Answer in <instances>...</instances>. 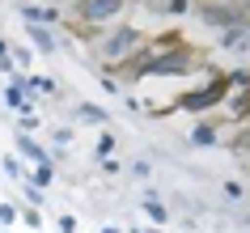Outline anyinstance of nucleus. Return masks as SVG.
<instances>
[{
  "instance_id": "f257e3e1",
  "label": "nucleus",
  "mask_w": 250,
  "mask_h": 233,
  "mask_svg": "<svg viewBox=\"0 0 250 233\" xmlns=\"http://www.w3.org/2000/svg\"><path fill=\"white\" fill-rule=\"evenodd\" d=\"M119 72H127L132 81H145V77H191V72H208V60L183 42V34H161V39L145 42L140 55L132 64H123Z\"/></svg>"
},
{
  "instance_id": "f03ea898",
  "label": "nucleus",
  "mask_w": 250,
  "mask_h": 233,
  "mask_svg": "<svg viewBox=\"0 0 250 233\" xmlns=\"http://www.w3.org/2000/svg\"><path fill=\"white\" fill-rule=\"evenodd\" d=\"M145 42H148V39H145L136 26H110V30H106V39L98 42L102 72H110V77H115L123 64H132L136 55H140V47H145Z\"/></svg>"
},
{
  "instance_id": "7ed1b4c3",
  "label": "nucleus",
  "mask_w": 250,
  "mask_h": 233,
  "mask_svg": "<svg viewBox=\"0 0 250 233\" xmlns=\"http://www.w3.org/2000/svg\"><path fill=\"white\" fill-rule=\"evenodd\" d=\"M229 93H233V85H229V72H212L204 85H195V89L178 93V110H191V115H204V110H216V106L229 102Z\"/></svg>"
},
{
  "instance_id": "20e7f679",
  "label": "nucleus",
  "mask_w": 250,
  "mask_h": 233,
  "mask_svg": "<svg viewBox=\"0 0 250 233\" xmlns=\"http://www.w3.org/2000/svg\"><path fill=\"white\" fill-rule=\"evenodd\" d=\"M199 17H204V26H212L216 34L229 30V26H237V21H246V13L237 9L233 0H204V4H199Z\"/></svg>"
},
{
  "instance_id": "39448f33",
  "label": "nucleus",
  "mask_w": 250,
  "mask_h": 233,
  "mask_svg": "<svg viewBox=\"0 0 250 233\" xmlns=\"http://www.w3.org/2000/svg\"><path fill=\"white\" fill-rule=\"evenodd\" d=\"M123 4L127 0H77V21H85V26H106V21H115L119 13H123Z\"/></svg>"
},
{
  "instance_id": "423d86ee",
  "label": "nucleus",
  "mask_w": 250,
  "mask_h": 233,
  "mask_svg": "<svg viewBox=\"0 0 250 233\" xmlns=\"http://www.w3.org/2000/svg\"><path fill=\"white\" fill-rule=\"evenodd\" d=\"M30 98H34V89H30V72H21L17 68L13 77H9V85H4V106H13V110H21V115H34L30 110Z\"/></svg>"
},
{
  "instance_id": "0eeeda50",
  "label": "nucleus",
  "mask_w": 250,
  "mask_h": 233,
  "mask_svg": "<svg viewBox=\"0 0 250 233\" xmlns=\"http://www.w3.org/2000/svg\"><path fill=\"white\" fill-rule=\"evenodd\" d=\"M216 42H221V51H250V17L237 21V26H229V30H221Z\"/></svg>"
},
{
  "instance_id": "6e6552de",
  "label": "nucleus",
  "mask_w": 250,
  "mask_h": 233,
  "mask_svg": "<svg viewBox=\"0 0 250 233\" xmlns=\"http://www.w3.org/2000/svg\"><path fill=\"white\" fill-rule=\"evenodd\" d=\"M17 153H21V161H34V166L55 161V153H47V148L34 140V131H21V127H17Z\"/></svg>"
},
{
  "instance_id": "1a4fd4ad",
  "label": "nucleus",
  "mask_w": 250,
  "mask_h": 233,
  "mask_svg": "<svg viewBox=\"0 0 250 233\" xmlns=\"http://www.w3.org/2000/svg\"><path fill=\"white\" fill-rule=\"evenodd\" d=\"M26 34H30V42H34L42 55H55V34H51V26H42V21H26Z\"/></svg>"
},
{
  "instance_id": "9d476101",
  "label": "nucleus",
  "mask_w": 250,
  "mask_h": 233,
  "mask_svg": "<svg viewBox=\"0 0 250 233\" xmlns=\"http://www.w3.org/2000/svg\"><path fill=\"white\" fill-rule=\"evenodd\" d=\"M229 119L233 123H250V85L229 93Z\"/></svg>"
},
{
  "instance_id": "9b49d317",
  "label": "nucleus",
  "mask_w": 250,
  "mask_h": 233,
  "mask_svg": "<svg viewBox=\"0 0 250 233\" xmlns=\"http://www.w3.org/2000/svg\"><path fill=\"white\" fill-rule=\"evenodd\" d=\"M21 21H42V26H55L60 13L55 9H39V4H21Z\"/></svg>"
},
{
  "instance_id": "f8f14e48",
  "label": "nucleus",
  "mask_w": 250,
  "mask_h": 233,
  "mask_svg": "<svg viewBox=\"0 0 250 233\" xmlns=\"http://www.w3.org/2000/svg\"><path fill=\"white\" fill-rule=\"evenodd\" d=\"M221 140V131L212 127V123H195L191 127V144H199V148H208V144H216Z\"/></svg>"
},
{
  "instance_id": "ddd939ff",
  "label": "nucleus",
  "mask_w": 250,
  "mask_h": 233,
  "mask_svg": "<svg viewBox=\"0 0 250 233\" xmlns=\"http://www.w3.org/2000/svg\"><path fill=\"white\" fill-rule=\"evenodd\" d=\"M145 216L153 220V225H166V220H170V212H166V204H161L157 195H145Z\"/></svg>"
},
{
  "instance_id": "4468645a",
  "label": "nucleus",
  "mask_w": 250,
  "mask_h": 233,
  "mask_svg": "<svg viewBox=\"0 0 250 233\" xmlns=\"http://www.w3.org/2000/svg\"><path fill=\"white\" fill-rule=\"evenodd\" d=\"M21 195H26V204H34V208L47 204V187H39L34 178H21Z\"/></svg>"
},
{
  "instance_id": "2eb2a0df",
  "label": "nucleus",
  "mask_w": 250,
  "mask_h": 233,
  "mask_svg": "<svg viewBox=\"0 0 250 233\" xmlns=\"http://www.w3.org/2000/svg\"><path fill=\"white\" fill-rule=\"evenodd\" d=\"M77 119H85V123H110V115H106L98 102H81L77 106Z\"/></svg>"
},
{
  "instance_id": "dca6fc26",
  "label": "nucleus",
  "mask_w": 250,
  "mask_h": 233,
  "mask_svg": "<svg viewBox=\"0 0 250 233\" xmlns=\"http://www.w3.org/2000/svg\"><path fill=\"white\" fill-rule=\"evenodd\" d=\"M30 89L39 93V98H60V85L51 77H30Z\"/></svg>"
},
{
  "instance_id": "f3484780",
  "label": "nucleus",
  "mask_w": 250,
  "mask_h": 233,
  "mask_svg": "<svg viewBox=\"0 0 250 233\" xmlns=\"http://www.w3.org/2000/svg\"><path fill=\"white\" fill-rule=\"evenodd\" d=\"M30 178L39 182V187H51V182H55V161H42V166H34V174H30Z\"/></svg>"
},
{
  "instance_id": "a211bd4d",
  "label": "nucleus",
  "mask_w": 250,
  "mask_h": 233,
  "mask_svg": "<svg viewBox=\"0 0 250 233\" xmlns=\"http://www.w3.org/2000/svg\"><path fill=\"white\" fill-rule=\"evenodd\" d=\"M229 148H233V153H242V157H250V123H242V131L229 140Z\"/></svg>"
},
{
  "instance_id": "6ab92c4d",
  "label": "nucleus",
  "mask_w": 250,
  "mask_h": 233,
  "mask_svg": "<svg viewBox=\"0 0 250 233\" xmlns=\"http://www.w3.org/2000/svg\"><path fill=\"white\" fill-rule=\"evenodd\" d=\"M110 153H115V136L106 131V136H98V148H93V157H98V161H106Z\"/></svg>"
},
{
  "instance_id": "aec40b11",
  "label": "nucleus",
  "mask_w": 250,
  "mask_h": 233,
  "mask_svg": "<svg viewBox=\"0 0 250 233\" xmlns=\"http://www.w3.org/2000/svg\"><path fill=\"white\" fill-rule=\"evenodd\" d=\"M21 225H26V229H42V216H39V208H34V204L21 208Z\"/></svg>"
},
{
  "instance_id": "412c9836",
  "label": "nucleus",
  "mask_w": 250,
  "mask_h": 233,
  "mask_svg": "<svg viewBox=\"0 0 250 233\" xmlns=\"http://www.w3.org/2000/svg\"><path fill=\"white\" fill-rule=\"evenodd\" d=\"M4 174H9L13 182H21V178H26V169H21V161H17V157H4Z\"/></svg>"
},
{
  "instance_id": "4be33fe9",
  "label": "nucleus",
  "mask_w": 250,
  "mask_h": 233,
  "mask_svg": "<svg viewBox=\"0 0 250 233\" xmlns=\"http://www.w3.org/2000/svg\"><path fill=\"white\" fill-rule=\"evenodd\" d=\"M17 216H21L17 204H0V225H17Z\"/></svg>"
},
{
  "instance_id": "5701e85b",
  "label": "nucleus",
  "mask_w": 250,
  "mask_h": 233,
  "mask_svg": "<svg viewBox=\"0 0 250 233\" xmlns=\"http://www.w3.org/2000/svg\"><path fill=\"white\" fill-rule=\"evenodd\" d=\"M229 85H233V89H246L250 85V68H233V72H229Z\"/></svg>"
},
{
  "instance_id": "b1692460",
  "label": "nucleus",
  "mask_w": 250,
  "mask_h": 233,
  "mask_svg": "<svg viewBox=\"0 0 250 233\" xmlns=\"http://www.w3.org/2000/svg\"><path fill=\"white\" fill-rule=\"evenodd\" d=\"M187 9H191V0H166V13L170 17H183Z\"/></svg>"
},
{
  "instance_id": "393cba45",
  "label": "nucleus",
  "mask_w": 250,
  "mask_h": 233,
  "mask_svg": "<svg viewBox=\"0 0 250 233\" xmlns=\"http://www.w3.org/2000/svg\"><path fill=\"white\" fill-rule=\"evenodd\" d=\"M17 127H21V131H39L42 119H39V115H21V123H17Z\"/></svg>"
},
{
  "instance_id": "a878e982",
  "label": "nucleus",
  "mask_w": 250,
  "mask_h": 233,
  "mask_svg": "<svg viewBox=\"0 0 250 233\" xmlns=\"http://www.w3.org/2000/svg\"><path fill=\"white\" fill-rule=\"evenodd\" d=\"M242 195H246L242 182H225V199H242Z\"/></svg>"
},
{
  "instance_id": "bb28decb",
  "label": "nucleus",
  "mask_w": 250,
  "mask_h": 233,
  "mask_svg": "<svg viewBox=\"0 0 250 233\" xmlns=\"http://www.w3.org/2000/svg\"><path fill=\"white\" fill-rule=\"evenodd\" d=\"M0 72H9V77L17 72V55H13V51H9V55H0Z\"/></svg>"
},
{
  "instance_id": "cd10ccee",
  "label": "nucleus",
  "mask_w": 250,
  "mask_h": 233,
  "mask_svg": "<svg viewBox=\"0 0 250 233\" xmlns=\"http://www.w3.org/2000/svg\"><path fill=\"white\" fill-rule=\"evenodd\" d=\"M55 229H60V233H77V216H60V220H55Z\"/></svg>"
},
{
  "instance_id": "c85d7f7f",
  "label": "nucleus",
  "mask_w": 250,
  "mask_h": 233,
  "mask_svg": "<svg viewBox=\"0 0 250 233\" xmlns=\"http://www.w3.org/2000/svg\"><path fill=\"white\" fill-rule=\"evenodd\" d=\"M55 144H60V148L72 144V127H55Z\"/></svg>"
},
{
  "instance_id": "c756f323",
  "label": "nucleus",
  "mask_w": 250,
  "mask_h": 233,
  "mask_svg": "<svg viewBox=\"0 0 250 233\" xmlns=\"http://www.w3.org/2000/svg\"><path fill=\"white\" fill-rule=\"evenodd\" d=\"M13 55H17V68H21V72H26V68H30V60H34V55H30L26 47H21V51H13Z\"/></svg>"
},
{
  "instance_id": "7c9ffc66",
  "label": "nucleus",
  "mask_w": 250,
  "mask_h": 233,
  "mask_svg": "<svg viewBox=\"0 0 250 233\" xmlns=\"http://www.w3.org/2000/svg\"><path fill=\"white\" fill-rule=\"evenodd\" d=\"M148 169H153L148 161H132V174H140V178H148Z\"/></svg>"
},
{
  "instance_id": "2f4dec72",
  "label": "nucleus",
  "mask_w": 250,
  "mask_h": 233,
  "mask_svg": "<svg viewBox=\"0 0 250 233\" xmlns=\"http://www.w3.org/2000/svg\"><path fill=\"white\" fill-rule=\"evenodd\" d=\"M98 233H127V229H119V225H102Z\"/></svg>"
},
{
  "instance_id": "473e14b6",
  "label": "nucleus",
  "mask_w": 250,
  "mask_h": 233,
  "mask_svg": "<svg viewBox=\"0 0 250 233\" xmlns=\"http://www.w3.org/2000/svg\"><path fill=\"white\" fill-rule=\"evenodd\" d=\"M233 4H237V9H242V13L250 17V0H233Z\"/></svg>"
},
{
  "instance_id": "72a5a7b5",
  "label": "nucleus",
  "mask_w": 250,
  "mask_h": 233,
  "mask_svg": "<svg viewBox=\"0 0 250 233\" xmlns=\"http://www.w3.org/2000/svg\"><path fill=\"white\" fill-rule=\"evenodd\" d=\"M0 55H9V42H4V39H0Z\"/></svg>"
},
{
  "instance_id": "f704fd0d",
  "label": "nucleus",
  "mask_w": 250,
  "mask_h": 233,
  "mask_svg": "<svg viewBox=\"0 0 250 233\" xmlns=\"http://www.w3.org/2000/svg\"><path fill=\"white\" fill-rule=\"evenodd\" d=\"M140 233H161V229H140Z\"/></svg>"
},
{
  "instance_id": "c9c22d12",
  "label": "nucleus",
  "mask_w": 250,
  "mask_h": 233,
  "mask_svg": "<svg viewBox=\"0 0 250 233\" xmlns=\"http://www.w3.org/2000/svg\"><path fill=\"white\" fill-rule=\"evenodd\" d=\"M127 233H140V229H127Z\"/></svg>"
}]
</instances>
